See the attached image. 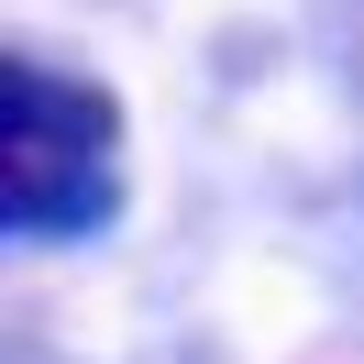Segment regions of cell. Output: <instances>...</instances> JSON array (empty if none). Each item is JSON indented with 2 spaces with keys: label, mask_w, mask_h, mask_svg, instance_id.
I'll return each instance as SVG.
<instances>
[{
  "label": "cell",
  "mask_w": 364,
  "mask_h": 364,
  "mask_svg": "<svg viewBox=\"0 0 364 364\" xmlns=\"http://www.w3.org/2000/svg\"><path fill=\"white\" fill-rule=\"evenodd\" d=\"M122 221V100L33 45L0 55V232L11 243H100Z\"/></svg>",
  "instance_id": "1"
}]
</instances>
